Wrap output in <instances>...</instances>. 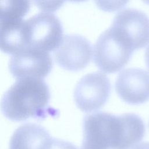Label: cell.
Instances as JSON below:
<instances>
[{
    "mask_svg": "<svg viewBox=\"0 0 149 149\" xmlns=\"http://www.w3.org/2000/svg\"><path fill=\"white\" fill-rule=\"evenodd\" d=\"M83 130L81 149H130L143 139L146 127L134 113L98 111L84 116Z\"/></svg>",
    "mask_w": 149,
    "mask_h": 149,
    "instance_id": "obj_1",
    "label": "cell"
},
{
    "mask_svg": "<svg viewBox=\"0 0 149 149\" xmlns=\"http://www.w3.org/2000/svg\"><path fill=\"white\" fill-rule=\"evenodd\" d=\"M49 97L48 86L42 78H19L4 93L1 111L12 120L42 118L47 112Z\"/></svg>",
    "mask_w": 149,
    "mask_h": 149,
    "instance_id": "obj_2",
    "label": "cell"
},
{
    "mask_svg": "<svg viewBox=\"0 0 149 149\" xmlns=\"http://www.w3.org/2000/svg\"><path fill=\"white\" fill-rule=\"evenodd\" d=\"M22 38L25 47L44 51L55 49L62 38L63 27L56 15L41 12L24 20Z\"/></svg>",
    "mask_w": 149,
    "mask_h": 149,
    "instance_id": "obj_3",
    "label": "cell"
},
{
    "mask_svg": "<svg viewBox=\"0 0 149 149\" xmlns=\"http://www.w3.org/2000/svg\"><path fill=\"white\" fill-rule=\"evenodd\" d=\"M133 51L129 44L109 26L100 34L94 44L93 60L102 71L115 72L127 63Z\"/></svg>",
    "mask_w": 149,
    "mask_h": 149,
    "instance_id": "obj_4",
    "label": "cell"
},
{
    "mask_svg": "<svg viewBox=\"0 0 149 149\" xmlns=\"http://www.w3.org/2000/svg\"><path fill=\"white\" fill-rule=\"evenodd\" d=\"M111 87L109 79L104 73L95 71L86 74L78 80L74 88L76 105L86 112L100 108L109 97Z\"/></svg>",
    "mask_w": 149,
    "mask_h": 149,
    "instance_id": "obj_5",
    "label": "cell"
},
{
    "mask_svg": "<svg viewBox=\"0 0 149 149\" xmlns=\"http://www.w3.org/2000/svg\"><path fill=\"white\" fill-rule=\"evenodd\" d=\"M133 48L140 49L149 43V17L134 8H125L114 16L110 26Z\"/></svg>",
    "mask_w": 149,
    "mask_h": 149,
    "instance_id": "obj_6",
    "label": "cell"
},
{
    "mask_svg": "<svg viewBox=\"0 0 149 149\" xmlns=\"http://www.w3.org/2000/svg\"><path fill=\"white\" fill-rule=\"evenodd\" d=\"M52 61L47 51L26 47L13 54L8 67L11 74L17 79L27 77L42 78L50 72Z\"/></svg>",
    "mask_w": 149,
    "mask_h": 149,
    "instance_id": "obj_7",
    "label": "cell"
},
{
    "mask_svg": "<svg viewBox=\"0 0 149 149\" xmlns=\"http://www.w3.org/2000/svg\"><path fill=\"white\" fill-rule=\"evenodd\" d=\"M92 45L83 36L70 33L63 36L62 38L54 50L56 62L62 68L77 70L84 68L92 56Z\"/></svg>",
    "mask_w": 149,
    "mask_h": 149,
    "instance_id": "obj_8",
    "label": "cell"
},
{
    "mask_svg": "<svg viewBox=\"0 0 149 149\" xmlns=\"http://www.w3.org/2000/svg\"><path fill=\"white\" fill-rule=\"evenodd\" d=\"M119 96L131 104H139L149 100V73L139 68L121 70L115 82Z\"/></svg>",
    "mask_w": 149,
    "mask_h": 149,
    "instance_id": "obj_9",
    "label": "cell"
},
{
    "mask_svg": "<svg viewBox=\"0 0 149 149\" xmlns=\"http://www.w3.org/2000/svg\"><path fill=\"white\" fill-rule=\"evenodd\" d=\"M52 140L48 132L41 125L25 123L13 132L9 149H47Z\"/></svg>",
    "mask_w": 149,
    "mask_h": 149,
    "instance_id": "obj_10",
    "label": "cell"
},
{
    "mask_svg": "<svg viewBox=\"0 0 149 149\" xmlns=\"http://www.w3.org/2000/svg\"><path fill=\"white\" fill-rule=\"evenodd\" d=\"M30 5V1L26 0L1 1L0 22L23 19Z\"/></svg>",
    "mask_w": 149,
    "mask_h": 149,
    "instance_id": "obj_11",
    "label": "cell"
},
{
    "mask_svg": "<svg viewBox=\"0 0 149 149\" xmlns=\"http://www.w3.org/2000/svg\"><path fill=\"white\" fill-rule=\"evenodd\" d=\"M47 149H78L75 146L68 141L52 139Z\"/></svg>",
    "mask_w": 149,
    "mask_h": 149,
    "instance_id": "obj_12",
    "label": "cell"
},
{
    "mask_svg": "<svg viewBox=\"0 0 149 149\" xmlns=\"http://www.w3.org/2000/svg\"><path fill=\"white\" fill-rule=\"evenodd\" d=\"M133 149H149V141L141 143L136 146Z\"/></svg>",
    "mask_w": 149,
    "mask_h": 149,
    "instance_id": "obj_13",
    "label": "cell"
},
{
    "mask_svg": "<svg viewBox=\"0 0 149 149\" xmlns=\"http://www.w3.org/2000/svg\"><path fill=\"white\" fill-rule=\"evenodd\" d=\"M144 59H145V62H146V66H147V68L149 69V45L146 49Z\"/></svg>",
    "mask_w": 149,
    "mask_h": 149,
    "instance_id": "obj_14",
    "label": "cell"
}]
</instances>
